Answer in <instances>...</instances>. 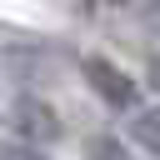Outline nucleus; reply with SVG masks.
Here are the masks:
<instances>
[{"label": "nucleus", "instance_id": "obj_1", "mask_svg": "<svg viewBox=\"0 0 160 160\" xmlns=\"http://www.w3.org/2000/svg\"><path fill=\"white\" fill-rule=\"evenodd\" d=\"M0 125L15 140H30V145H55L65 135V120L55 115V105L30 95V90H15V95L0 100Z\"/></svg>", "mask_w": 160, "mask_h": 160}, {"label": "nucleus", "instance_id": "obj_2", "mask_svg": "<svg viewBox=\"0 0 160 160\" xmlns=\"http://www.w3.org/2000/svg\"><path fill=\"white\" fill-rule=\"evenodd\" d=\"M80 75H85V85L95 90V100L100 105H110V110H140V80L125 70V65H115L110 55H85L80 60Z\"/></svg>", "mask_w": 160, "mask_h": 160}, {"label": "nucleus", "instance_id": "obj_3", "mask_svg": "<svg viewBox=\"0 0 160 160\" xmlns=\"http://www.w3.org/2000/svg\"><path fill=\"white\" fill-rule=\"evenodd\" d=\"M130 140L160 160V110H130Z\"/></svg>", "mask_w": 160, "mask_h": 160}, {"label": "nucleus", "instance_id": "obj_4", "mask_svg": "<svg viewBox=\"0 0 160 160\" xmlns=\"http://www.w3.org/2000/svg\"><path fill=\"white\" fill-rule=\"evenodd\" d=\"M85 160H135V155H130V145L120 135H90L85 140Z\"/></svg>", "mask_w": 160, "mask_h": 160}, {"label": "nucleus", "instance_id": "obj_5", "mask_svg": "<svg viewBox=\"0 0 160 160\" xmlns=\"http://www.w3.org/2000/svg\"><path fill=\"white\" fill-rule=\"evenodd\" d=\"M0 160H50V155H45V145H30V140L5 135L0 140Z\"/></svg>", "mask_w": 160, "mask_h": 160}, {"label": "nucleus", "instance_id": "obj_6", "mask_svg": "<svg viewBox=\"0 0 160 160\" xmlns=\"http://www.w3.org/2000/svg\"><path fill=\"white\" fill-rule=\"evenodd\" d=\"M145 85L160 95V55H150V65H145Z\"/></svg>", "mask_w": 160, "mask_h": 160}, {"label": "nucleus", "instance_id": "obj_7", "mask_svg": "<svg viewBox=\"0 0 160 160\" xmlns=\"http://www.w3.org/2000/svg\"><path fill=\"white\" fill-rule=\"evenodd\" d=\"M150 5H155V10H160V0H150Z\"/></svg>", "mask_w": 160, "mask_h": 160}]
</instances>
